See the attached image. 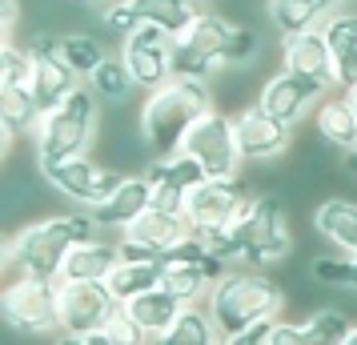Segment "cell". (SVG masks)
Wrapping results in <instances>:
<instances>
[{
    "instance_id": "8fae6325",
    "label": "cell",
    "mask_w": 357,
    "mask_h": 345,
    "mask_svg": "<svg viewBox=\"0 0 357 345\" xmlns=\"http://www.w3.org/2000/svg\"><path fill=\"white\" fill-rule=\"evenodd\" d=\"M121 61L129 68V77L137 81V89L157 93V89H165L173 81V36L141 24L137 33H129L121 40Z\"/></svg>"
},
{
    "instance_id": "7bdbcfd3",
    "label": "cell",
    "mask_w": 357,
    "mask_h": 345,
    "mask_svg": "<svg viewBox=\"0 0 357 345\" xmlns=\"http://www.w3.org/2000/svg\"><path fill=\"white\" fill-rule=\"evenodd\" d=\"M73 8H93V4H105V0H68Z\"/></svg>"
},
{
    "instance_id": "74e56055",
    "label": "cell",
    "mask_w": 357,
    "mask_h": 345,
    "mask_svg": "<svg viewBox=\"0 0 357 345\" xmlns=\"http://www.w3.org/2000/svg\"><path fill=\"white\" fill-rule=\"evenodd\" d=\"M17 20H20V0H0V29H4V45H8L13 33H17Z\"/></svg>"
},
{
    "instance_id": "836d02e7",
    "label": "cell",
    "mask_w": 357,
    "mask_h": 345,
    "mask_svg": "<svg viewBox=\"0 0 357 345\" xmlns=\"http://www.w3.org/2000/svg\"><path fill=\"white\" fill-rule=\"evenodd\" d=\"M221 61L205 56L201 49L185 45V40H173V77H185V81H213L221 77Z\"/></svg>"
},
{
    "instance_id": "7c38bea8",
    "label": "cell",
    "mask_w": 357,
    "mask_h": 345,
    "mask_svg": "<svg viewBox=\"0 0 357 345\" xmlns=\"http://www.w3.org/2000/svg\"><path fill=\"white\" fill-rule=\"evenodd\" d=\"M121 301L105 281H61V333H105Z\"/></svg>"
},
{
    "instance_id": "d6986e66",
    "label": "cell",
    "mask_w": 357,
    "mask_h": 345,
    "mask_svg": "<svg viewBox=\"0 0 357 345\" xmlns=\"http://www.w3.org/2000/svg\"><path fill=\"white\" fill-rule=\"evenodd\" d=\"M116 265H121V241L89 237V241H77L65 253L61 281L65 285H73V281H109V273H113Z\"/></svg>"
},
{
    "instance_id": "ee69618b",
    "label": "cell",
    "mask_w": 357,
    "mask_h": 345,
    "mask_svg": "<svg viewBox=\"0 0 357 345\" xmlns=\"http://www.w3.org/2000/svg\"><path fill=\"white\" fill-rule=\"evenodd\" d=\"M345 100H349V109H354V116H357V89H349V93H345Z\"/></svg>"
},
{
    "instance_id": "7402d4cb",
    "label": "cell",
    "mask_w": 357,
    "mask_h": 345,
    "mask_svg": "<svg viewBox=\"0 0 357 345\" xmlns=\"http://www.w3.org/2000/svg\"><path fill=\"white\" fill-rule=\"evenodd\" d=\"M125 4V13H129L132 29H141V24H149V29H161L165 36H185L189 33V24L197 20V4H189V0H121Z\"/></svg>"
},
{
    "instance_id": "f6af8a7d",
    "label": "cell",
    "mask_w": 357,
    "mask_h": 345,
    "mask_svg": "<svg viewBox=\"0 0 357 345\" xmlns=\"http://www.w3.org/2000/svg\"><path fill=\"white\" fill-rule=\"evenodd\" d=\"M341 345H357V325L349 329V337H345V342H341Z\"/></svg>"
},
{
    "instance_id": "ac0fdd59",
    "label": "cell",
    "mask_w": 357,
    "mask_h": 345,
    "mask_svg": "<svg viewBox=\"0 0 357 345\" xmlns=\"http://www.w3.org/2000/svg\"><path fill=\"white\" fill-rule=\"evenodd\" d=\"M281 68L333 89V49H329L321 29L301 33V36H285L281 40Z\"/></svg>"
},
{
    "instance_id": "83f0119b",
    "label": "cell",
    "mask_w": 357,
    "mask_h": 345,
    "mask_svg": "<svg viewBox=\"0 0 357 345\" xmlns=\"http://www.w3.org/2000/svg\"><path fill=\"white\" fill-rule=\"evenodd\" d=\"M161 281H165V261H121L113 273H109L105 285L113 289V297L121 305H129L132 297L161 289Z\"/></svg>"
},
{
    "instance_id": "8d00e7d4",
    "label": "cell",
    "mask_w": 357,
    "mask_h": 345,
    "mask_svg": "<svg viewBox=\"0 0 357 345\" xmlns=\"http://www.w3.org/2000/svg\"><path fill=\"white\" fill-rule=\"evenodd\" d=\"M333 89H337V93L357 89V49L354 52H333Z\"/></svg>"
},
{
    "instance_id": "2e32d148",
    "label": "cell",
    "mask_w": 357,
    "mask_h": 345,
    "mask_svg": "<svg viewBox=\"0 0 357 345\" xmlns=\"http://www.w3.org/2000/svg\"><path fill=\"white\" fill-rule=\"evenodd\" d=\"M354 321L341 309H313L305 321L277 317L269 329V345H341L349 337Z\"/></svg>"
},
{
    "instance_id": "bcb514c9",
    "label": "cell",
    "mask_w": 357,
    "mask_h": 345,
    "mask_svg": "<svg viewBox=\"0 0 357 345\" xmlns=\"http://www.w3.org/2000/svg\"><path fill=\"white\" fill-rule=\"evenodd\" d=\"M189 4H197V8H201V4H205V0H189Z\"/></svg>"
},
{
    "instance_id": "4316f807",
    "label": "cell",
    "mask_w": 357,
    "mask_h": 345,
    "mask_svg": "<svg viewBox=\"0 0 357 345\" xmlns=\"http://www.w3.org/2000/svg\"><path fill=\"white\" fill-rule=\"evenodd\" d=\"M265 13H269V24L281 33V40L285 36L313 33V29H321L325 20H329V13H325L317 0H269Z\"/></svg>"
},
{
    "instance_id": "ba28073f",
    "label": "cell",
    "mask_w": 357,
    "mask_h": 345,
    "mask_svg": "<svg viewBox=\"0 0 357 345\" xmlns=\"http://www.w3.org/2000/svg\"><path fill=\"white\" fill-rule=\"evenodd\" d=\"M40 177H45V185L56 189L61 197L77 201L84 209H93V205H100L105 197H113L116 185L125 181L129 173H116V169L93 161V157H68V161L40 164Z\"/></svg>"
},
{
    "instance_id": "1f68e13d",
    "label": "cell",
    "mask_w": 357,
    "mask_h": 345,
    "mask_svg": "<svg viewBox=\"0 0 357 345\" xmlns=\"http://www.w3.org/2000/svg\"><path fill=\"white\" fill-rule=\"evenodd\" d=\"M84 84L105 100H125L132 89H137V81L129 77V68H125V61H121V52H116V56H105V61L97 65V72H93Z\"/></svg>"
},
{
    "instance_id": "277c9868",
    "label": "cell",
    "mask_w": 357,
    "mask_h": 345,
    "mask_svg": "<svg viewBox=\"0 0 357 345\" xmlns=\"http://www.w3.org/2000/svg\"><path fill=\"white\" fill-rule=\"evenodd\" d=\"M289 293L277 285L265 269H229L225 277L209 289L205 309L213 313V321L221 329V337H237L245 329L277 321L285 309Z\"/></svg>"
},
{
    "instance_id": "9a60e30c",
    "label": "cell",
    "mask_w": 357,
    "mask_h": 345,
    "mask_svg": "<svg viewBox=\"0 0 357 345\" xmlns=\"http://www.w3.org/2000/svg\"><path fill=\"white\" fill-rule=\"evenodd\" d=\"M145 173H149V181H153V209H161V213H181V217L189 209L193 189H201V185L209 181V173H205L189 153L157 157Z\"/></svg>"
},
{
    "instance_id": "30bf717a",
    "label": "cell",
    "mask_w": 357,
    "mask_h": 345,
    "mask_svg": "<svg viewBox=\"0 0 357 345\" xmlns=\"http://www.w3.org/2000/svg\"><path fill=\"white\" fill-rule=\"evenodd\" d=\"M24 49L33 56V93H36V100H40V109L52 113L56 105H65V100L81 89V77H77L73 65L65 61L61 33H33L24 40Z\"/></svg>"
},
{
    "instance_id": "ab89813d",
    "label": "cell",
    "mask_w": 357,
    "mask_h": 345,
    "mask_svg": "<svg viewBox=\"0 0 357 345\" xmlns=\"http://www.w3.org/2000/svg\"><path fill=\"white\" fill-rule=\"evenodd\" d=\"M52 345H113L105 333H56Z\"/></svg>"
},
{
    "instance_id": "8992f818",
    "label": "cell",
    "mask_w": 357,
    "mask_h": 345,
    "mask_svg": "<svg viewBox=\"0 0 357 345\" xmlns=\"http://www.w3.org/2000/svg\"><path fill=\"white\" fill-rule=\"evenodd\" d=\"M0 313L20 337H45V333L56 337L61 333V281L13 273L8 285L0 289Z\"/></svg>"
},
{
    "instance_id": "9c48e42d",
    "label": "cell",
    "mask_w": 357,
    "mask_h": 345,
    "mask_svg": "<svg viewBox=\"0 0 357 345\" xmlns=\"http://www.w3.org/2000/svg\"><path fill=\"white\" fill-rule=\"evenodd\" d=\"M257 197L245 177H209V181L193 189V197H189V225L197 233H213V229H229V225H237L249 209V201Z\"/></svg>"
},
{
    "instance_id": "ffe728a7",
    "label": "cell",
    "mask_w": 357,
    "mask_h": 345,
    "mask_svg": "<svg viewBox=\"0 0 357 345\" xmlns=\"http://www.w3.org/2000/svg\"><path fill=\"white\" fill-rule=\"evenodd\" d=\"M121 237H125V241H137V245H145L149 253H157V257H165V253L177 249L185 237H193V225H189V217H181V213L149 209V213L137 217Z\"/></svg>"
},
{
    "instance_id": "4fadbf2b",
    "label": "cell",
    "mask_w": 357,
    "mask_h": 345,
    "mask_svg": "<svg viewBox=\"0 0 357 345\" xmlns=\"http://www.w3.org/2000/svg\"><path fill=\"white\" fill-rule=\"evenodd\" d=\"M233 132H237V148H241V161H277L285 157L293 145V129L285 121H277L273 113H265L257 100L245 105L233 113Z\"/></svg>"
},
{
    "instance_id": "e0dca14e",
    "label": "cell",
    "mask_w": 357,
    "mask_h": 345,
    "mask_svg": "<svg viewBox=\"0 0 357 345\" xmlns=\"http://www.w3.org/2000/svg\"><path fill=\"white\" fill-rule=\"evenodd\" d=\"M153 209V181H149V173H129L125 181L116 185L113 197H105L100 205H93L89 213L97 221L100 229H129L132 221L141 213Z\"/></svg>"
},
{
    "instance_id": "52a82bcc",
    "label": "cell",
    "mask_w": 357,
    "mask_h": 345,
    "mask_svg": "<svg viewBox=\"0 0 357 345\" xmlns=\"http://www.w3.org/2000/svg\"><path fill=\"white\" fill-rule=\"evenodd\" d=\"M209 177H241V148H237V132H233V116L225 109H209L197 121L185 148Z\"/></svg>"
},
{
    "instance_id": "6da1fadb",
    "label": "cell",
    "mask_w": 357,
    "mask_h": 345,
    "mask_svg": "<svg viewBox=\"0 0 357 345\" xmlns=\"http://www.w3.org/2000/svg\"><path fill=\"white\" fill-rule=\"evenodd\" d=\"M197 233V229H193ZM209 241L213 253H221L229 265L245 269H273L293 257V213L281 193H257L237 225L213 233H197Z\"/></svg>"
},
{
    "instance_id": "cb8c5ba5",
    "label": "cell",
    "mask_w": 357,
    "mask_h": 345,
    "mask_svg": "<svg viewBox=\"0 0 357 345\" xmlns=\"http://www.w3.org/2000/svg\"><path fill=\"white\" fill-rule=\"evenodd\" d=\"M177 40H185V45L201 49L205 56L229 65V52H233V40H237V24H233L229 17H221V13H205V8H201L197 20L189 24V33L177 36Z\"/></svg>"
},
{
    "instance_id": "603a6c76",
    "label": "cell",
    "mask_w": 357,
    "mask_h": 345,
    "mask_svg": "<svg viewBox=\"0 0 357 345\" xmlns=\"http://www.w3.org/2000/svg\"><path fill=\"white\" fill-rule=\"evenodd\" d=\"M313 132L329 148H341V153H354L357 148V116L349 109L345 93H333V97H325L313 109Z\"/></svg>"
},
{
    "instance_id": "7a4b0ae2",
    "label": "cell",
    "mask_w": 357,
    "mask_h": 345,
    "mask_svg": "<svg viewBox=\"0 0 357 345\" xmlns=\"http://www.w3.org/2000/svg\"><path fill=\"white\" fill-rule=\"evenodd\" d=\"M97 221L93 213H49L40 221H29L20 229L8 233V241L0 249L4 265L20 273V277H49L61 281V265H65V253L77 241H89L97 237Z\"/></svg>"
},
{
    "instance_id": "44dd1931",
    "label": "cell",
    "mask_w": 357,
    "mask_h": 345,
    "mask_svg": "<svg viewBox=\"0 0 357 345\" xmlns=\"http://www.w3.org/2000/svg\"><path fill=\"white\" fill-rule=\"evenodd\" d=\"M313 229L329 245L357 261V201L354 197H325L313 209Z\"/></svg>"
},
{
    "instance_id": "f35d334b",
    "label": "cell",
    "mask_w": 357,
    "mask_h": 345,
    "mask_svg": "<svg viewBox=\"0 0 357 345\" xmlns=\"http://www.w3.org/2000/svg\"><path fill=\"white\" fill-rule=\"evenodd\" d=\"M269 329H273V321L253 325V329H245V333H237V337H225V345H269Z\"/></svg>"
},
{
    "instance_id": "4dcf8cb0",
    "label": "cell",
    "mask_w": 357,
    "mask_h": 345,
    "mask_svg": "<svg viewBox=\"0 0 357 345\" xmlns=\"http://www.w3.org/2000/svg\"><path fill=\"white\" fill-rule=\"evenodd\" d=\"M61 49H65V61L73 65V72H77L81 81H89V77L97 72V65L109 56L105 45H100V36L93 33V29H81V33H61Z\"/></svg>"
},
{
    "instance_id": "b9f144b4",
    "label": "cell",
    "mask_w": 357,
    "mask_h": 345,
    "mask_svg": "<svg viewBox=\"0 0 357 345\" xmlns=\"http://www.w3.org/2000/svg\"><path fill=\"white\" fill-rule=\"evenodd\" d=\"M345 169H349V177H357V148L354 153H345Z\"/></svg>"
},
{
    "instance_id": "3957f363",
    "label": "cell",
    "mask_w": 357,
    "mask_h": 345,
    "mask_svg": "<svg viewBox=\"0 0 357 345\" xmlns=\"http://www.w3.org/2000/svg\"><path fill=\"white\" fill-rule=\"evenodd\" d=\"M217 109L213 100V89L209 81H185V77H173V81L149 93L145 105H141V132H145L153 157H177L185 148V137L193 129L201 116Z\"/></svg>"
},
{
    "instance_id": "5bb4252c",
    "label": "cell",
    "mask_w": 357,
    "mask_h": 345,
    "mask_svg": "<svg viewBox=\"0 0 357 345\" xmlns=\"http://www.w3.org/2000/svg\"><path fill=\"white\" fill-rule=\"evenodd\" d=\"M329 97V89L317 81H309V77H297V72H285V68H277L273 77H265L257 93V105L265 113H273L277 121H285L289 129H297L301 121H305L309 109H317L321 100Z\"/></svg>"
},
{
    "instance_id": "5b68a950",
    "label": "cell",
    "mask_w": 357,
    "mask_h": 345,
    "mask_svg": "<svg viewBox=\"0 0 357 345\" xmlns=\"http://www.w3.org/2000/svg\"><path fill=\"white\" fill-rule=\"evenodd\" d=\"M100 105L97 93L81 84L65 105H56L52 113L40 116V125L33 132V153L36 164L68 161V157H89V148L100 141Z\"/></svg>"
},
{
    "instance_id": "f546056e",
    "label": "cell",
    "mask_w": 357,
    "mask_h": 345,
    "mask_svg": "<svg viewBox=\"0 0 357 345\" xmlns=\"http://www.w3.org/2000/svg\"><path fill=\"white\" fill-rule=\"evenodd\" d=\"M213 285H217V277L205 265H165L161 289H169L181 305H205Z\"/></svg>"
},
{
    "instance_id": "d4e9b609",
    "label": "cell",
    "mask_w": 357,
    "mask_h": 345,
    "mask_svg": "<svg viewBox=\"0 0 357 345\" xmlns=\"http://www.w3.org/2000/svg\"><path fill=\"white\" fill-rule=\"evenodd\" d=\"M40 100H36L33 84H0V125L13 137H33L40 125Z\"/></svg>"
},
{
    "instance_id": "484cf974",
    "label": "cell",
    "mask_w": 357,
    "mask_h": 345,
    "mask_svg": "<svg viewBox=\"0 0 357 345\" xmlns=\"http://www.w3.org/2000/svg\"><path fill=\"white\" fill-rule=\"evenodd\" d=\"M153 345H225V337L205 305H185L177 321L161 337H153Z\"/></svg>"
},
{
    "instance_id": "f1b7e54d",
    "label": "cell",
    "mask_w": 357,
    "mask_h": 345,
    "mask_svg": "<svg viewBox=\"0 0 357 345\" xmlns=\"http://www.w3.org/2000/svg\"><path fill=\"white\" fill-rule=\"evenodd\" d=\"M125 309H129V317H132L141 329H145L149 337H161L165 329H169V325L181 317V309H185V305H181L177 297L169 293V289H153V293L132 297Z\"/></svg>"
},
{
    "instance_id": "e575fe53",
    "label": "cell",
    "mask_w": 357,
    "mask_h": 345,
    "mask_svg": "<svg viewBox=\"0 0 357 345\" xmlns=\"http://www.w3.org/2000/svg\"><path fill=\"white\" fill-rule=\"evenodd\" d=\"M321 33H325V40H329L333 52H354L357 49V13H349V8L333 13L321 24Z\"/></svg>"
},
{
    "instance_id": "60d3db41",
    "label": "cell",
    "mask_w": 357,
    "mask_h": 345,
    "mask_svg": "<svg viewBox=\"0 0 357 345\" xmlns=\"http://www.w3.org/2000/svg\"><path fill=\"white\" fill-rule=\"evenodd\" d=\"M317 4H321L325 13H329V17H333V13H341V4H349V0H317Z\"/></svg>"
},
{
    "instance_id": "d6a6232c",
    "label": "cell",
    "mask_w": 357,
    "mask_h": 345,
    "mask_svg": "<svg viewBox=\"0 0 357 345\" xmlns=\"http://www.w3.org/2000/svg\"><path fill=\"white\" fill-rule=\"evenodd\" d=\"M309 277L333 289H357V261L345 253H317L309 257Z\"/></svg>"
},
{
    "instance_id": "d590c367",
    "label": "cell",
    "mask_w": 357,
    "mask_h": 345,
    "mask_svg": "<svg viewBox=\"0 0 357 345\" xmlns=\"http://www.w3.org/2000/svg\"><path fill=\"white\" fill-rule=\"evenodd\" d=\"M105 337H109L113 345H153V337H149L145 329H141L137 321H132L125 305H121V309L113 313V321L105 325Z\"/></svg>"
}]
</instances>
